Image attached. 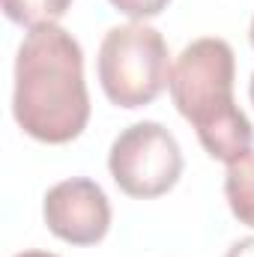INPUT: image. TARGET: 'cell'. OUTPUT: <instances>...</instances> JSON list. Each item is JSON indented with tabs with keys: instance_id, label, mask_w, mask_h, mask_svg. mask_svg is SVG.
<instances>
[{
	"instance_id": "5",
	"label": "cell",
	"mask_w": 254,
	"mask_h": 257,
	"mask_svg": "<svg viewBox=\"0 0 254 257\" xmlns=\"http://www.w3.org/2000/svg\"><path fill=\"white\" fill-rule=\"evenodd\" d=\"M48 230L69 245H96L111 227V203L99 183L72 177L51 186L42 200Z\"/></svg>"
},
{
	"instance_id": "1",
	"label": "cell",
	"mask_w": 254,
	"mask_h": 257,
	"mask_svg": "<svg viewBox=\"0 0 254 257\" xmlns=\"http://www.w3.org/2000/svg\"><path fill=\"white\" fill-rule=\"evenodd\" d=\"M12 114L24 135L42 144H69L87 128L84 51L60 24L36 27L18 45Z\"/></svg>"
},
{
	"instance_id": "6",
	"label": "cell",
	"mask_w": 254,
	"mask_h": 257,
	"mask_svg": "<svg viewBox=\"0 0 254 257\" xmlns=\"http://www.w3.org/2000/svg\"><path fill=\"white\" fill-rule=\"evenodd\" d=\"M224 197H227L230 212L239 218V224L254 227V150L227 165Z\"/></svg>"
},
{
	"instance_id": "11",
	"label": "cell",
	"mask_w": 254,
	"mask_h": 257,
	"mask_svg": "<svg viewBox=\"0 0 254 257\" xmlns=\"http://www.w3.org/2000/svg\"><path fill=\"white\" fill-rule=\"evenodd\" d=\"M248 36H251V45H254V18H251V30H248Z\"/></svg>"
},
{
	"instance_id": "8",
	"label": "cell",
	"mask_w": 254,
	"mask_h": 257,
	"mask_svg": "<svg viewBox=\"0 0 254 257\" xmlns=\"http://www.w3.org/2000/svg\"><path fill=\"white\" fill-rule=\"evenodd\" d=\"M171 0H111V6L117 12L129 15L132 21H147V18H156L168 9Z\"/></svg>"
},
{
	"instance_id": "9",
	"label": "cell",
	"mask_w": 254,
	"mask_h": 257,
	"mask_svg": "<svg viewBox=\"0 0 254 257\" xmlns=\"http://www.w3.org/2000/svg\"><path fill=\"white\" fill-rule=\"evenodd\" d=\"M224 257H254V236H245V239L233 242Z\"/></svg>"
},
{
	"instance_id": "12",
	"label": "cell",
	"mask_w": 254,
	"mask_h": 257,
	"mask_svg": "<svg viewBox=\"0 0 254 257\" xmlns=\"http://www.w3.org/2000/svg\"><path fill=\"white\" fill-rule=\"evenodd\" d=\"M248 93H251V102H254V75H251V87H248Z\"/></svg>"
},
{
	"instance_id": "10",
	"label": "cell",
	"mask_w": 254,
	"mask_h": 257,
	"mask_svg": "<svg viewBox=\"0 0 254 257\" xmlns=\"http://www.w3.org/2000/svg\"><path fill=\"white\" fill-rule=\"evenodd\" d=\"M15 257H57V254H51V251H21Z\"/></svg>"
},
{
	"instance_id": "7",
	"label": "cell",
	"mask_w": 254,
	"mask_h": 257,
	"mask_svg": "<svg viewBox=\"0 0 254 257\" xmlns=\"http://www.w3.org/2000/svg\"><path fill=\"white\" fill-rule=\"evenodd\" d=\"M69 6H72V0H3L6 18L27 30L57 24L69 12Z\"/></svg>"
},
{
	"instance_id": "3",
	"label": "cell",
	"mask_w": 254,
	"mask_h": 257,
	"mask_svg": "<svg viewBox=\"0 0 254 257\" xmlns=\"http://www.w3.org/2000/svg\"><path fill=\"white\" fill-rule=\"evenodd\" d=\"M96 72L108 102L132 111L153 105L165 93L174 66L165 36L144 21H132L105 33Z\"/></svg>"
},
{
	"instance_id": "4",
	"label": "cell",
	"mask_w": 254,
	"mask_h": 257,
	"mask_svg": "<svg viewBox=\"0 0 254 257\" xmlns=\"http://www.w3.org/2000/svg\"><path fill=\"white\" fill-rule=\"evenodd\" d=\"M108 171L129 197H162L183 177V150L162 123H132L111 144Z\"/></svg>"
},
{
	"instance_id": "2",
	"label": "cell",
	"mask_w": 254,
	"mask_h": 257,
	"mask_svg": "<svg viewBox=\"0 0 254 257\" xmlns=\"http://www.w3.org/2000/svg\"><path fill=\"white\" fill-rule=\"evenodd\" d=\"M236 57L218 36H203L186 45L171 72V99L197 132L206 156L230 165L254 144V128L233 99Z\"/></svg>"
}]
</instances>
